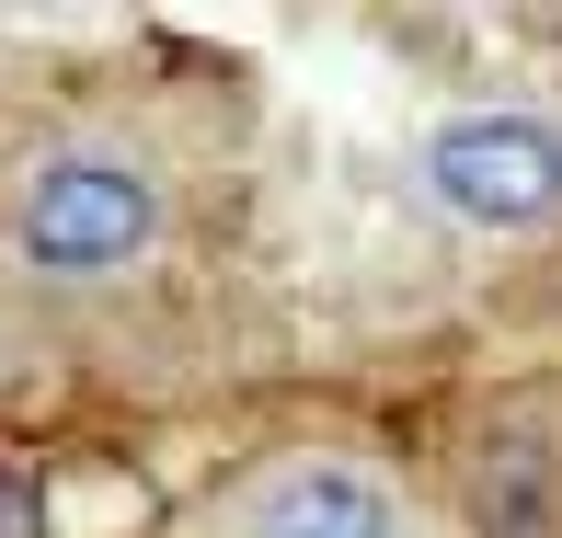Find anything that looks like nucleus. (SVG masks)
I'll use <instances>...</instances> for the list:
<instances>
[{
	"label": "nucleus",
	"mask_w": 562,
	"mask_h": 538,
	"mask_svg": "<svg viewBox=\"0 0 562 538\" xmlns=\"http://www.w3.org/2000/svg\"><path fill=\"white\" fill-rule=\"evenodd\" d=\"M149 229H161V184L138 149H58L12 195V252L35 275H115L149 252Z\"/></svg>",
	"instance_id": "1"
},
{
	"label": "nucleus",
	"mask_w": 562,
	"mask_h": 538,
	"mask_svg": "<svg viewBox=\"0 0 562 538\" xmlns=\"http://www.w3.org/2000/svg\"><path fill=\"white\" fill-rule=\"evenodd\" d=\"M12 516H23V493H0V538H23V527H12Z\"/></svg>",
	"instance_id": "3"
},
{
	"label": "nucleus",
	"mask_w": 562,
	"mask_h": 538,
	"mask_svg": "<svg viewBox=\"0 0 562 538\" xmlns=\"http://www.w3.org/2000/svg\"><path fill=\"white\" fill-rule=\"evenodd\" d=\"M425 184L482 229H540V218H562V126L551 115H459L425 138Z\"/></svg>",
	"instance_id": "2"
}]
</instances>
